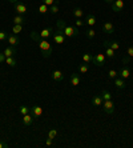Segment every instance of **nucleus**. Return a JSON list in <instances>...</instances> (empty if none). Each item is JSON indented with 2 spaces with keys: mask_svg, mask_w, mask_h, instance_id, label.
Masks as SVG:
<instances>
[{
  "mask_svg": "<svg viewBox=\"0 0 133 148\" xmlns=\"http://www.w3.org/2000/svg\"><path fill=\"white\" fill-rule=\"evenodd\" d=\"M29 36H31L32 40H35V43H38L39 48H40L41 52H43V58H45V59L49 58V56H51V53L53 52V48H52L51 43H49L47 39L40 38L39 32H36V31H32L31 34H29Z\"/></svg>",
  "mask_w": 133,
  "mask_h": 148,
  "instance_id": "obj_1",
  "label": "nucleus"
},
{
  "mask_svg": "<svg viewBox=\"0 0 133 148\" xmlns=\"http://www.w3.org/2000/svg\"><path fill=\"white\" fill-rule=\"evenodd\" d=\"M56 27H60L63 29V32H64L65 38H76V36H78V31H77V27H72V25H67L64 23V20H57V23H56Z\"/></svg>",
  "mask_w": 133,
  "mask_h": 148,
  "instance_id": "obj_2",
  "label": "nucleus"
},
{
  "mask_svg": "<svg viewBox=\"0 0 133 148\" xmlns=\"http://www.w3.org/2000/svg\"><path fill=\"white\" fill-rule=\"evenodd\" d=\"M52 36H53V41H55L56 44H63V43H65V40H67L64 32H63V29L60 27H56V32L52 35Z\"/></svg>",
  "mask_w": 133,
  "mask_h": 148,
  "instance_id": "obj_3",
  "label": "nucleus"
},
{
  "mask_svg": "<svg viewBox=\"0 0 133 148\" xmlns=\"http://www.w3.org/2000/svg\"><path fill=\"white\" fill-rule=\"evenodd\" d=\"M101 107H102V110H104V112L108 115H112L113 112H115V103H113L112 100H104Z\"/></svg>",
  "mask_w": 133,
  "mask_h": 148,
  "instance_id": "obj_4",
  "label": "nucleus"
},
{
  "mask_svg": "<svg viewBox=\"0 0 133 148\" xmlns=\"http://www.w3.org/2000/svg\"><path fill=\"white\" fill-rule=\"evenodd\" d=\"M105 62H106V58L104 53H97V55H95L92 59V63L97 67H102L105 64Z\"/></svg>",
  "mask_w": 133,
  "mask_h": 148,
  "instance_id": "obj_5",
  "label": "nucleus"
},
{
  "mask_svg": "<svg viewBox=\"0 0 133 148\" xmlns=\"http://www.w3.org/2000/svg\"><path fill=\"white\" fill-rule=\"evenodd\" d=\"M14 10L17 12V15H25L28 12L27 5L24 3H21V1H17V3L14 4Z\"/></svg>",
  "mask_w": 133,
  "mask_h": 148,
  "instance_id": "obj_6",
  "label": "nucleus"
},
{
  "mask_svg": "<svg viewBox=\"0 0 133 148\" xmlns=\"http://www.w3.org/2000/svg\"><path fill=\"white\" fill-rule=\"evenodd\" d=\"M110 8L115 12H121L124 10V0H115L112 4H110Z\"/></svg>",
  "mask_w": 133,
  "mask_h": 148,
  "instance_id": "obj_7",
  "label": "nucleus"
},
{
  "mask_svg": "<svg viewBox=\"0 0 133 148\" xmlns=\"http://www.w3.org/2000/svg\"><path fill=\"white\" fill-rule=\"evenodd\" d=\"M7 43L10 45H12V47H16V45H19V43H20V39H19V36H17V35L11 34V35H8Z\"/></svg>",
  "mask_w": 133,
  "mask_h": 148,
  "instance_id": "obj_8",
  "label": "nucleus"
},
{
  "mask_svg": "<svg viewBox=\"0 0 133 148\" xmlns=\"http://www.w3.org/2000/svg\"><path fill=\"white\" fill-rule=\"evenodd\" d=\"M39 35H40V38H43V39L51 38L52 35H53V28H52V27H47V28H44V29H41V31L39 32Z\"/></svg>",
  "mask_w": 133,
  "mask_h": 148,
  "instance_id": "obj_9",
  "label": "nucleus"
},
{
  "mask_svg": "<svg viewBox=\"0 0 133 148\" xmlns=\"http://www.w3.org/2000/svg\"><path fill=\"white\" fill-rule=\"evenodd\" d=\"M113 83H115V87H116L117 90H124L126 87V82H125V79H123V77H116V79H113Z\"/></svg>",
  "mask_w": 133,
  "mask_h": 148,
  "instance_id": "obj_10",
  "label": "nucleus"
},
{
  "mask_svg": "<svg viewBox=\"0 0 133 148\" xmlns=\"http://www.w3.org/2000/svg\"><path fill=\"white\" fill-rule=\"evenodd\" d=\"M102 31L105 32V34L112 35L113 32H115V25H113L110 21H105V23L102 24Z\"/></svg>",
  "mask_w": 133,
  "mask_h": 148,
  "instance_id": "obj_11",
  "label": "nucleus"
},
{
  "mask_svg": "<svg viewBox=\"0 0 133 148\" xmlns=\"http://www.w3.org/2000/svg\"><path fill=\"white\" fill-rule=\"evenodd\" d=\"M52 79L55 80V82H61L64 79V73H63L61 69H55V71H52Z\"/></svg>",
  "mask_w": 133,
  "mask_h": 148,
  "instance_id": "obj_12",
  "label": "nucleus"
},
{
  "mask_svg": "<svg viewBox=\"0 0 133 148\" xmlns=\"http://www.w3.org/2000/svg\"><path fill=\"white\" fill-rule=\"evenodd\" d=\"M119 75H120V77H123V79H129L130 77V69L126 67V64H124V67L121 68V71L119 72Z\"/></svg>",
  "mask_w": 133,
  "mask_h": 148,
  "instance_id": "obj_13",
  "label": "nucleus"
},
{
  "mask_svg": "<svg viewBox=\"0 0 133 148\" xmlns=\"http://www.w3.org/2000/svg\"><path fill=\"white\" fill-rule=\"evenodd\" d=\"M32 123H33V116H32L31 112H29V114H27V115H23V124L25 125V127L32 125Z\"/></svg>",
  "mask_w": 133,
  "mask_h": 148,
  "instance_id": "obj_14",
  "label": "nucleus"
},
{
  "mask_svg": "<svg viewBox=\"0 0 133 148\" xmlns=\"http://www.w3.org/2000/svg\"><path fill=\"white\" fill-rule=\"evenodd\" d=\"M43 107H40V106H35V107H32L31 108V114H32V116L33 117H39V116H41L43 115Z\"/></svg>",
  "mask_w": 133,
  "mask_h": 148,
  "instance_id": "obj_15",
  "label": "nucleus"
},
{
  "mask_svg": "<svg viewBox=\"0 0 133 148\" xmlns=\"http://www.w3.org/2000/svg\"><path fill=\"white\" fill-rule=\"evenodd\" d=\"M102 44H105V45H108V47H110V48L115 49L116 52L120 49V44L117 43L116 40H105L104 43H102Z\"/></svg>",
  "mask_w": 133,
  "mask_h": 148,
  "instance_id": "obj_16",
  "label": "nucleus"
},
{
  "mask_svg": "<svg viewBox=\"0 0 133 148\" xmlns=\"http://www.w3.org/2000/svg\"><path fill=\"white\" fill-rule=\"evenodd\" d=\"M96 23H97V19H96V16L93 14H89L88 16H87L85 24L88 25V27H93V25H96Z\"/></svg>",
  "mask_w": 133,
  "mask_h": 148,
  "instance_id": "obj_17",
  "label": "nucleus"
},
{
  "mask_svg": "<svg viewBox=\"0 0 133 148\" xmlns=\"http://www.w3.org/2000/svg\"><path fill=\"white\" fill-rule=\"evenodd\" d=\"M69 82H71V84L73 87H77L78 84H80V75H77V73H72V75L69 76Z\"/></svg>",
  "mask_w": 133,
  "mask_h": 148,
  "instance_id": "obj_18",
  "label": "nucleus"
},
{
  "mask_svg": "<svg viewBox=\"0 0 133 148\" xmlns=\"http://www.w3.org/2000/svg\"><path fill=\"white\" fill-rule=\"evenodd\" d=\"M3 53L5 55V58H11V56H15V55H16V48H15V47H12V45H10V47H7V48L4 49Z\"/></svg>",
  "mask_w": 133,
  "mask_h": 148,
  "instance_id": "obj_19",
  "label": "nucleus"
},
{
  "mask_svg": "<svg viewBox=\"0 0 133 148\" xmlns=\"http://www.w3.org/2000/svg\"><path fill=\"white\" fill-rule=\"evenodd\" d=\"M104 45V48H105V53H106V56L109 59H115L117 56V53H116V51L115 49H112L110 47H108V45H105V44H102Z\"/></svg>",
  "mask_w": 133,
  "mask_h": 148,
  "instance_id": "obj_20",
  "label": "nucleus"
},
{
  "mask_svg": "<svg viewBox=\"0 0 133 148\" xmlns=\"http://www.w3.org/2000/svg\"><path fill=\"white\" fill-rule=\"evenodd\" d=\"M25 17H24V15H16V16H14V24H20V25H24L25 24Z\"/></svg>",
  "mask_w": 133,
  "mask_h": 148,
  "instance_id": "obj_21",
  "label": "nucleus"
},
{
  "mask_svg": "<svg viewBox=\"0 0 133 148\" xmlns=\"http://www.w3.org/2000/svg\"><path fill=\"white\" fill-rule=\"evenodd\" d=\"M102 97H101V95H97V96H93L92 97V104L93 106H96V107H101L102 106Z\"/></svg>",
  "mask_w": 133,
  "mask_h": 148,
  "instance_id": "obj_22",
  "label": "nucleus"
},
{
  "mask_svg": "<svg viewBox=\"0 0 133 148\" xmlns=\"http://www.w3.org/2000/svg\"><path fill=\"white\" fill-rule=\"evenodd\" d=\"M72 14H73V16H75L76 19H81L83 15H84V12H83L81 8H75V10L72 11Z\"/></svg>",
  "mask_w": 133,
  "mask_h": 148,
  "instance_id": "obj_23",
  "label": "nucleus"
},
{
  "mask_svg": "<svg viewBox=\"0 0 133 148\" xmlns=\"http://www.w3.org/2000/svg\"><path fill=\"white\" fill-rule=\"evenodd\" d=\"M23 27H24V25H20V24H14V25H12V32H14L15 35H19L21 31H23Z\"/></svg>",
  "mask_w": 133,
  "mask_h": 148,
  "instance_id": "obj_24",
  "label": "nucleus"
},
{
  "mask_svg": "<svg viewBox=\"0 0 133 148\" xmlns=\"http://www.w3.org/2000/svg\"><path fill=\"white\" fill-rule=\"evenodd\" d=\"M5 63H7L10 67H16L17 66V63H16V60H15L14 56H11V58H5Z\"/></svg>",
  "mask_w": 133,
  "mask_h": 148,
  "instance_id": "obj_25",
  "label": "nucleus"
},
{
  "mask_svg": "<svg viewBox=\"0 0 133 148\" xmlns=\"http://www.w3.org/2000/svg\"><path fill=\"white\" fill-rule=\"evenodd\" d=\"M101 97H102V100H112V95H110L109 91H106V90H102Z\"/></svg>",
  "mask_w": 133,
  "mask_h": 148,
  "instance_id": "obj_26",
  "label": "nucleus"
},
{
  "mask_svg": "<svg viewBox=\"0 0 133 148\" xmlns=\"http://www.w3.org/2000/svg\"><path fill=\"white\" fill-rule=\"evenodd\" d=\"M19 112H20V114H21V116H23V115H27V114H29V112H31V108H29V107H27V106H21V107L19 108Z\"/></svg>",
  "mask_w": 133,
  "mask_h": 148,
  "instance_id": "obj_27",
  "label": "nucleus"
},
{
  "mask_svg": "<svg viewBox=\"0 0 133 148\" xmlns=\"http://www.w3.org/2000/svg\"><path fill=\"white\" fill-rule=\"evenodd\" d=\"M92 59H93V56L91 55V53H84V55H83V62L87 63V64L92 63Z\"/></svg>",
  "mask_w": 133,
  "mask_h": 148,
  "instance_id": "obj_28",
  "label": "nucleus"
},
{
  "mask_svg": "<svg viewBox=\"0 0 133 148\" xmlns=\"http://www.w3.org/2000/svg\"><path fill=\"white\" fill-rule=\"evenodd\" d=\"M39 12L40 14H47V12H49V8H48L47 4H41V5H39Z\"/></svg>",
  "mask_w": 133,
  "mask_h": 148,
  "instance_id": "obj_29",
  "label": "nucleus"
},
{
  "mask_svg": "<svg viewBox=\"0 0 133 148\" xmlns=\"http://www.w3.org/2000/svg\"><path fill=\"white\" fill-rule=\"evenodd\" d=\"M85 35H87V38H88V39H91V40H92V39H95V38H96V31H95V29H92V28H91V29H88V31L85 32Z\"/></svg>",
  "mask_w": 133,
  "mask_h": 148,
  "instance_id": "obj_30",
  "label": "nucleus"
},
{
  "mask_svg": "<svg viewBox=\"0 0 133 148\" xmlns=\"http://www.w3.org/2000/svg\"><path fill=\"white\" fill-rule=\"evenodd\" d=\"M108 76H109V79H116L117 76H119V72H117L116 69H109V72H108Z\"/></svg>",
  "mask_w": 133,
  "mask_h": 148,
  "instance_id": "obj_31",
  "label": "nucleus"
},
{
  "mask_svg": "<svg viewBox=\"0 0 133 148\" xmlns=\"http://www.w3.org/2000/svg\"><path fill=\"white\" fill-rule=\"evenodd\" d=\"M56 136H57V131H56L55 128H52V130L48 131V138L49 139H56Z\"/></svg>",
  "mask_w": 133,
  "mask_h": 148,
  "instance_id": "obj_32",
  "label": "nucleus"
},
{
  "mask_svg": "<svg viewBox=\"0 0 133 148\" xmlns=\"http://www.w3.org/2000/svg\"><path fill=\"white\" fill-rule=\"evenodd\" d=\"M78 69H80V73L83 75V73H87V72H88L89 67H88V64H87V63H84V64H81V66H80V68H78Z\"/></svg>",
  "mask_w": 133,
  "mask_h": 148,
  "instance_id": "obj_33",
  "label": "nucleus"
},
{
  "mask_svg": "<svg viewBox=\"0 0 133 148\" xmlns=\"http://www.w3.org/2000/svg\"><path fill=\"white\" fill-rule=\"evenodd\" d=\"M59 3H55L53 5H51V8H49V12H51L52 15H56L59 12V7H57Z\"/></svg>",
  "mask_w": 133,
  "mask_h": 148,
  "instance_id": "obj_34",
  "label": "nucleus"
},
{
  "mask_svg": "<svg viewBox=\"0 0 133 148\" xmlns=\"http://www.w3.org/2000/svg\"><path fill=\"white\" fill-rule=\"evenodd\" d=\"M43 3L47 4L48 7H51V5H53L55 3H59V0H43Z\"/></svg>",
  "mask_w": 133,
  "mask_h": 148,
  "instance_id": "obj_35",
  "label": "nucleus"
},
{
  "mask_svg": "<svg viewBox=\"0 0 133 148\" xmlns=\"http://www.w3.org/2000/svg\"><path fill=\"white\" fill-rule=\"evenodd\" d=\"M8 38V34L5 31H0V41H4V40H7Z\"/></svg>",
  "mask_w": 133,
  "mask_h": 148,
  "instance_id": "obj_36",
  "label": "nucleus"
},
{
  "mask_svg": "<svg viewBox=\"0 0 133 148\" xmlns=\"http://www.w3.org/2000/svg\"><path fill=\"white\" fill-rule=\"evenodd\" d=\"M75 25L76 27H83V25H85V21H83L81 19H76Z\"/></svg>",
  "mask_w": 133,
  "mask_h": 148,
  "instance_id": "obj_37",
  "label": "nucleus"
},
{
  "mask_svg": "<svg viewBox=\"0 0 133 148\" xmlns=\"http://www.w3.org/2000/svg\"><path fill=\"white\" fill-rule=\"evenodd\" d=\"M126 55H128V58H133V45H130L129 48L126 49Z\"/></svg>",
  "mask_w": 133,
  "mask_h": 148,
  "instance_id": "obj_38",
  "label": "nucleus"
},
{
  "mask_svg": "<svg viewBox=\"0 0 133 148\" xmlns=\"http://www.w3.org/2000/svg\"><path fill=\"white\" fill-rule=\"evenodd\" d=\"M8 147H10L8 143H5L4 140H0V148H8Z\"/></svg>",
  "mask_w": 133,
  "mask_h": 148,
  "instance_id": "obj_39",
  "label": "nucleus"
},
{
  "mask_svg": "<svg viewBox=\"0 0 133 148\" xmlns=\"http://www.w3.org/2000/svg\"><path fill=\"white\" fill-rule=\"evenodd\" d=\"M52 144H53V139H49V138H48L47 141H45V145H47V147H51Z\"/></svg>",
  "mask_w": 133,
  "mask_h": 148,
  "instance_id": "obj_40",
  "label": "nucleus"
},
{
  "mask_svg": "<svg viewBox=\"0 0 133 148\" xmlns=\"http://www.w3.org/2000/svg\"><path fill=\"white\" fill-rule=\"evenodd\" d=\"M3 62H5V55L1 52V53H0V63H3Z\"/></svg>",
  "mask_w": 133,
  "mask_h": 148,
  "instance_id": "obj_41",
  "label": "nucleus"
},
{
  "mask_svg": "<svg viewBox=\"0 0 133 148\" xmlns=\"http://www.w3.org/2000/svg\"><path fill=\"white\" fill-rule=\"evenodd\" d=\"M11 4H15V3H17V1H20V0H8Z\"/></svg>",
  "mask_w": 133,
  "mask_h": 148,
  "instance_id": "obj_42",
  "label": "nucleus"
},
{
  "mask_svg": "<svg viewBox=\"0 0 133 148\" xmlns=\"http://www.w3.org/2000/svg\"><path fill=\"white\" fill-rule=\"evenodd\" d=\"M104 1H105V3H108V4H112L115 0H104Z\"/></svg>",
  "mask_w": 133,
  "mask_h": 148,
  "instance_id": "obj_43",
  "label": "nucleus"
}]
</instances>
